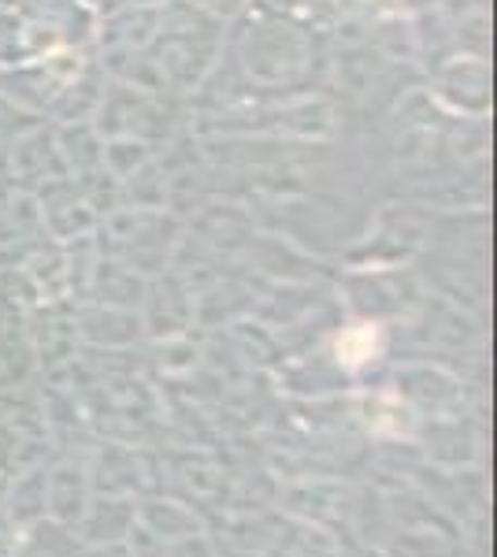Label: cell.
<instances>
[{
  "label": "cell",
  "instance_id": "cell-1",
  "mask_svg": "<svg viewBox=\"0 0 497 557\" xmlns=\"http://www.w3.org/2000/svg\"><path fill=\"white\" fill-rule=\"evenodd\" d=\"M238 52L241 67L271 86L297 83V78H305L312 71V41L301 34V26L283 20L252 23Z\"/></svg>",
  "mask_w": 497,
  "mask_h": 557
},
{
  "label": "cell",
  "instance_id": "cell-4",
  "mask_svg": "<svg viewBox=\"0 0 497 557\" xmlns=\"http://www.w3.org/2000/svg\"><path fill=\"white\" fill-rule=\"evenodd\" d=\"M435 97L449 104L453 112H464L479 120L490 108V67L486 60L472 52V57H453L435 71Z\"/></svg>",
  "mask_w": 497,
  "mask_h": 557
},
{
  "label": "cell",
  "instance_id": "cell-5",
  "mask_svg": "<svg viewBox=\"0 0 497 557\" xmlns=\"http://www.w3.org/2000/svg\"><path fill=\"white\" fill-rule=\"evenodd\" d=\"M101 97H104L101 67L86 64L67 86H63V94L57 97V104H52L49 115L57 123H86V120H94V115H97V108H101Z\"/></svg>",
  "mask_w": 497,
  "mask_h": 557
},
{
  "label": "cell",
  "instance_id": "cell-2",
  "mask_svg": "<svg viewBox=\"0 0 497 557\" xmlns=\"http://www.w3.org/2000/svg\"><path fill=\"white\" fill-rule=\"evenodd\" d=\"M94 127L101 131V138H134V141H152L171 134V108L164 104V94L138 83H112L104 86L101 108L94 115Z\"/></svg>",
  "mask_w": 497,
  "mask_h": 557
},
{
  "label": "cell",
  "instance_id": "cell-9",
  "mask_svg": "<svg viewBox=\"0 0 497 557\" xmlns=\"http://www.w3.org/2000/svg\"><path fill=\"white\" fill-rule=\"evenodd\" d=\"M83 4H89V8H97V4H101V0H83Z\"/></svg>",
  "mask_w": 497,
  "mask_h": 557
},
{
  "label": "cell",
  "instance_id": "cell-3",
  "mask_svg": "<svg viewBox=\"0 0 497 557\" xmlns=\"http://www.w3.org/2000/svg\"><path fill=\"white\" fill-rule=\"evenodd\" d=\"M20 8L38 34L41 52L83 49L97 34V15L83 0H20Z\"/></svg>",
  "mask_w": 497,
  "mask_h": 557
},
{
  "label": "cell",
  "instance_id": "cell-7",
  "mask_svg": "<svg viewBox=\"0 0 497 557\" xmlns=\"http://www.w3.org/2000/svg\"><path fill=\"white\" fill-rule=\"evenodd\" d=\"M375 354H378L375 323H357V327H349L346 335L338 338V364H346V368L368 364Z\"/></svg>",
  "mask_w": 497,
  "mask_h": 557
},
{
  "label": "cell",
  "instance_id": "cell-8",
  "mask_svg": "<svg viewBox=\"0 0 497 557\" xmlns=\"http://www.w3.org/2000/svg\"><path fill=\"white\" fill-rule=\"evenodd\" d=\"M186 4H194L197 12H204V15H212V20L223 23V20H234L249 0H186Z\"/></svg>",
  "mask_w": 497,
  "mask_h": 557
},
{
  "label": "cell",
  "instance_id": "cell-6",
  "mask_svg": "<svg viewBox=\"0 0 497 557\" xmlns=\"http://www.w3.org/2000/svg\"><path fill=\"white\" fill-rule=\"evenodd\" d=\"M34 57H45V52L20 0H0V67L23 64Z\"/></svg>",
  "mask_w": 497,
  "mask_h": 557
}]
</instances>
